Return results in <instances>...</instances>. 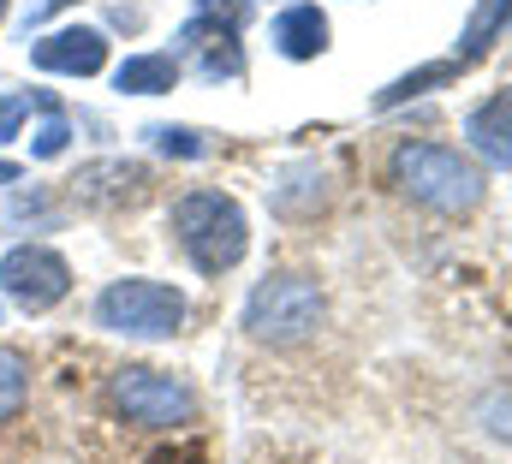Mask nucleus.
<instances>
[{
    "label": "nucleus",
    "instance_id": "f257e3e1",
    "mask_svg": "<svg viewBox=\"0 0 512 464\" xmlns=\"http://www.w3.org/2000/svg\"><path fill=\"white\" fill-rule=\"evenodd\" d=\"M387 173L399 197H411L429 215H471L483 203V167L447 143H399Z\"/></svg>",
    "mask_w": 512,
    "mask_h": 464
},
{
    "label": "nucleus",
    "instance_id": "4468645a",
    "mask_svg": "<svg viewBox=\"0 0 512 464\" xmlns=\"http://www.w3.org/2000/svg\"><path fill=\"white\" fill-rule=\"evenodd\" d=\"M322 185H328V179H322V167H316V161H304V167H292V173L274 185V197H268V203H274V215H292V221H298V215H316V209L328 203V191H322Z\"/></svg>",
    "mask_w": 512,
    "mask_h": 464
},
{
    "label": "nucleus",
    "instance_id": "f03ea898",
    "mask_svg": "<svg viewBox=\"0 0 512 464\" xmlns=\"http://www.w3.org/2000/svg\"><path fill=\"white\" fill-rule=\"evenodd\" d=\"M173 238H179V250L191 256L197 274H227L251 250V221L221 191H185L173 203Z\"/></svg>",
    "mask_w": 512,
    "mask_h": 464
},
{
    "label": "nucleus",
    "instance_id": "0eeeda50",
    "mask_svg": "<svg viewBox=\"0 0 512 464\" xmlns=\"http://www.w3.org/2000/svg\"><path fill=\"white\" fill-rule=\"evenodd\" d=\"M30 60L42 72H60V78H96L108 66V36L96 24H60V30L30 42Z\"/></svg>",
    "mask_w": 512,
    "mask_h": 464
},
{
    "label": "nucleus",
    "instance_id": "20e7f679",
    "mask_svg": "<svg viewBox=\"0 0 512 464\" xmlns=\"http://www.w3.org/2000/svg\"><path fill=\"white\" fill-rule=\"evenodd\" d=\"M96 328L120 334V340H173L185 328V292L167 280H114L96 298Z\"/></svg>",
    "mask_w": 512,
    "mask_h": 464
},
{
    "label": "nucleus",
    "instance_id": "aec40b11",
    "mask_svg": "<svg viewBox=\"0 0 512 464\" xmlns=\"http://www.w3.org/2000/svg\"><path fill=\"white\" fill-rule=\"evenodd\" d=\"M0 18H6V0H0Z\"/></svg>",
    "mask_w": 512,
    "mask_h": 464
},
{
    "label": "nucleus",
    "instance_id": "39448f33",
    "mask_svg": "<svg viewBox=\"0 0 512 464\" xmlns=\"http://www.w3.org/2000/svg\"><path fill=\"white\" fill-rule=\"evenodd\" d=\"M114 405L137 429H179V423L197 417V393L179 375H167V369H120Z\"/></svg>",
    "mask_w": 512,
    "mask_h": 464
},
{
    "label": "nucleus",
    "instance_id": "423d86ee",
    "mask_svg": "<svg viewBox=\"0 0 512 464\" xmlns=\"http://www.w3.org/2000/svg\"><path fill=\"white\" fill-rule=\"evenodd\" d=\"M0 292H6L18 310L42 316V310H54V304L72 292V268H66V256L48 250V244H12L6 262H0Z\"/></svg>",
    "mask_w": 512,
    "mask_h": 464
},
{
    "label": "nucleus",
    "instance_id": "ddd939ff",
    "mask_svg": "<svg viewBox=\"0 0 512 464\" xmlns=\"http://www.w3.org/2000/svg\"><path fill=\"white\" fill-rule=\"evenodd\" d=\"M179 84V54H131L114 72V90L126 96H167Z\"/></svg>",
    "mask_w": 512,
    "mask_h": 464
},
{
    "label": "nucleus",
    "instance_id": "9d476101",
    "mask_svg": "<svg viewBox=\"0 0 512 464\" xmlns=\"http://www.w3.org/2000/svg\"><path fill=\"white\" fill-rule=\"evenodd\" d=\"M143 185H149V173H143L137 161H96V167H84V173L72 179V197L108 209V203H131V197H143Z\"/></svg>",
    "mask_w": 512,
    "mask_h": 464
},
{
    "label": "nucleus",
    "instance_id": "f8f14e48",
    "mask_svg": "<svg viewBox=\"0 0 512 464\" xmlns=\"http://www.w3.org/2000/svg\"><path fill=\"white\" fill-rule=\"evenodd\" d=\"M268 42H274L286 60H316V54L328 48V18H322L316 6H286V12L274 18Z\"/></svg>",
    "mask_w": 512,
    "mask_h": 464
},
{
    "label": "nucleus",
    "instance_id": "7ed1b4c3",
    "mask_svg": "<svg viewBox=\"0 0 512 464\" xmlns=\"http://www.w3.org/2000/svg\"><path fill=\"white\" fill-rule=\"evenodd\" d=\"M322 316H328V298L310 274H268L245 298V334L262 346H298L322 328Z\"/></svg>",
    "mask_w": 512,
    "mask_h": 464
},
{
    "label": "nucleus",
    "instance_id": "1a4fd4ad",
    "mask_svg": "<svg viewBox=\"0 0 512 464\" xmlns=\"http://www.w3.org/2000/svg\"><path fill=\"white\" fill-rule=\"evenodd\" d=\"M465 143L489 167H512V90H495L489 102H477L465 114Z\"/></svg>",
    "mask_w": 512,
    "mask_h": 464
},
{
    "label": "nucleus",
    "instance_id": "2eb2a0df",
    "mask_svg": "<svg viewBox=\"0 0 512 464\" xmlns=\"http://www.w3.org/2000/svg\"><path fill=\"white\" fill-rule=\"evenodd\" d=\"M459 78V66L453 60H435V66H417V72H405V78H393L382 96H376V108H399V102H411V96H429V90H441V84H453Z\"/></svg>",
    "mask_w": 512,
    "mask_h": 464
},
{
    "label": "nucleus",
    "instance_id": "dca6fc26",
    "mask_svg": "<svg viewBox=\"0 0 512 464\" xmlns=\"http://www.w3.org/2000/svg\"><path fill=\"white\" fill-rule=\"evenodd\" d=\"M24 399H30V363H24V351L0 346V423L18 417Z\"/></svg>",
    "mask_w": 512,
    "mask_h": 464
},
{
    "label": "nucleus",
    "instance_id": "9b49d317",
    "mask_svg": "<svg viewBox=\"0 0 512 464\" xmlns=\"http://www.w3.org/2000/svg\"><path fill=\"white\" fill-rule=\"evenodd\" d=\"M512 24V0H477L471 6V18H465V30H459V48H453V66L465 72V66H477L501 36H507Z\"/></svg>",
    "mask_w": 512,
    "mask_h": 464
},
{
    "label": "nucleus",
    "instance_id": "6e6552de",
    "mask_svg": "<svg viewBox=\"0 0 512 464\" xmlns=\"http://www.w3.org/2000/svg\"><path fill=\"white\" fill-rule=\"evenodd\" d=\"M179 42H185V54L197 60V72L209 78V84H221V78H245V48H239V24H221V18H209V12H197L185 30H179Z\"/></svg>",
    "mask_w": 512,
    "mask_h": 464
},
{
    "label": "nucleus",
    "instance_id": "6ab92c4d",
    "mask_svg": "<svg viewBox=\"0 0 512 464\" xmlns=\"http://www.w3.org/2000/svg\"><path fill=\"white\" fill-rule=\"evenodd\" d=\"M30 108H42V114H60L48 96H0V143H6V137H18V119L30 114Z\"/></svg>",
    "mask_w": 512,
    "mask_h": 464
},
{
    "label": "nucleus",
    "instance_id": "a211bd4d",
    "mask_svg": "<svg viewBox=\"0 0 512 464\" xmlns=\"http://www.w3.org/2000/svg\"><path fill=\"white\" fill-rule=\"evenodd\" d=\"M66 143H72V125H66L60 114H48L36 131H30V155H36V161H54V155H66Z\"/></svg>",
    "mask_w": 512,
    "mask_h": 464
},
{
    "label": "nucleus",
    "instance_id": "f3484780",
    "mask_svg": "<svg viewBox=\"0 0 512 464\" xmlns=\"http://www.w3.org/2000/svg\"><path fill=\"white\" fill-rule=\"evenodd\" d=\"M149 143L161 149V155H179V161H203L215 143L203 137V131H191V125H149Z\"/></svg>",
    "mask_w": 512,
    "mask_h": 464
}]
</instances>
